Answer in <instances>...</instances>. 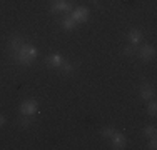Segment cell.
Returning <instances> with one entry per match:
<instances>
[{"label":"cell","instance_id":"cell-4","mask_svg":"<svg viewBox=\"0 0 157 150\" xmlns=\"http://www.w3.org/2000/svg\"><path fill=\"white\" fill-rule=\"evenodd\" d=\"M72 2L70 0H52V5H50V10L52 12H60V13H69L72 12Z\"/></svg>","mask_w":157,"mask_h":150},{"label":"cell","instance_id":"cell-16","mask_svg":"<svg viewBox=\"0 0 157 150\" xmlns=\"http://www.w3.org/2000/svg\"><path fill=\"white\" fill-rule=\"evenodd\" d=\"M124 54L127 55V57L134 55V54H136V45H127V47L124 48Z\"/></svg>","mask_w":157,"mask_h":150},{"label":"cell","instance_id":"cell-13","mask_svg":"<svg viewBox=\"0 0 157 150\" xmlns=\"http://www.w3.org/2000/svg\"><path fill=\"white\" fill-rule=\"evenodd\" d=\"M147 114L151 115V117H155V115H157V103L154 102V100H151V102H149V105H147Z\"/></svg>","mask_w":157,"mask_h":150},{"label":"cell","instance_id":"cell-17","mask_svg":"<svg viewBox=\"0 0 157 150\" xmlns=\"http://www.w3.org/2000/svg\"><path fill=\"white\" fill-rule=\"evenodd\" d=\"M20 123H22V127H29L30 125V117H29V115H22Z\"/></svg>","mask_w":157,"mask_h":150},{"label":"cell","instance_id":"cell-7","mask_svg":"<svg viewBox=\"0 0 157 150\" xmlns=\"http://www.w3.org/2000/svg\"><path fill=\"white\" fill-rule=\"evenodd\" d=\"M154 95H155V90L154 87H152L151 84H142L140 85V99L144 100V102H149V100H152L154 99Z\"/></svg>","mask_w":157,"mask_h":150},{"label":"cell","instance_id":"cell-6","mask_svg":"<svg viewBox=\"0 0 157 150\" xmlns=\"http://www.w3.org/2000/svg\"><path fill=\"white\" fill-rule=\"evenodd\" d=\"M139 57H140L142 62H151V60L155 57V48H154V45H151V43L142 45V47L139 48Z\"/></svg>","mask_w":157,"mask_h":150},{"label":"cell","instance_id":"cell-19","mask_svg":"<svg viewBox=\"0 0 157 150\" xmlns=\"http://www.w3.org/2000/svg\"><path fill=\"white\" fill-rule=\"evenodd\" d=\"M3 123H5V117H3V115H2V114H0V127H2V125H3Z\"/></svg>","mask_w":157,"mask_h":150},{"label":"cell","instance_id":"cell-11","mask_svg":"<svg viewBox=\"0 0 157 150\" xmlns=\"http://www.w3.org/2000/svg\"><path fill=\"white\" fill-rule=\"evenodd\" d=\"M75 20H74L72 17H63L62 18V27L65 28V30H74L75 28Z\"/></svg>","mask_w":157,"mask_h":150},{"label":"cell","instance_id":"cell-10","mask_svg":"<svg viewBox=\"0 0 157 150\" xmlns=\"http://www.w3.org/2000/svg\"><path fill=\"white\" fill-rule=\"evenodd\" d=\"M24 43H25V42H24V39H22V37L13 35L12 39L9 40V48H10V50H13V52H15V50H18V48H20Z\"/></svg>","mask_w":157,"mask_h":150},{"label":"cell","instance_id":"cell-5","mask_svg":"<svg viewBox=\"0 0 157 150\" xmlns=\"http://www.w3.org/2000/svg\"><path fill=\"white\" fill-rule=\"evenodd\" d=\"M110 144H112V148H115V150L125 148V145H127L125 135L122 132H119V130H115V132L110 135Z\"/></svg>","mask_w":157,"mask_h":150},{"label":"cell","instance_id":"cell-9","mask_svg":"<svg viewBox=\"0 0 157 150\" xmlns=\"http://www.w3.org/2000/svg\"><path fill=\"white\" fill-rule=\"evenodd\" d=\"M45 63H47L48 67H57V69H59V67L63 63V57H62L60 54H50L45 58Z\"/></svg>","mask_w":157,"mask_h":150},{"label":"cell","instance_id":"cell-3","mask_svg":"<svg viewBox=\"0 0 157 150\" xmlns=\"http://www.w3.org/2000/svg\"><path fill=\"white\" fill-rule=\"evenodd\" d=\"M18 110H20L22 115H29V117H30V115L37 114V110H39V102H37L35 99H27L20 103Z\"/></svg>","mask_w":157,"mask_h":150},{"label":"cell","instance_id":"cell-18","mask_svg":"<svg viewBox=\"0 0 157 150\" xmlns=\"http://www.w3.org/2000/svg\"><path fill=\"white\" fill-rule=\"evenodd\" d=\"M149 148H151V150H155V148H157V138H155V135H154V137H151V142H149Z\"/></svg>","mask_w":157,"mask_h":150},{"label":"cell","instance_id":"cell-14","mask_svg":"<svg viewBox=\"0 0 157 150\" xmlns=\"http://www.w3.org/2000/svg\"><path fill=\"white\" fill-rule=\"evenodd\" d=\"M59 69H60L63 73H72L74 72V65H70V63H67V62H63Z\"/></svg>","mask_w":157,"mask_h":150},{"label":"cell","instance_id":"cell-12","mask_svg":"<svg viewBox=\"0 0 157 150\" xmlns=\"http://www.w3.org/2000/svg\"><path fill=\"white\" fill-rule=\"evenodd\" d=\"M157 133V129H155V125H147L144 129V137H154V135Z\"/></svg>","mask_w":157,"mask_h":150},{"label":"cell","instance_id":"cell-8","mask_svg":"<svg viewBox=\"0 0 157 150\" xmlns=\"http://www.w3.org/2000/svg\"><path fill=\"white\" fill-rule=\"evenodd\" d=\"M142 37H144V33H142L140 28H132L129 32V35H127V39H129V43L130 45H139Z\"/></svg>","mask_w":157,"mask_h":150},{"label":"cell","instance_id":"cell-15","mask_svg":"<svg viewBox=\"0 0 157 150\" xmlns=\"http://www.w3.org/2000/svg\"><path fill=\"white\" fill-rule=\"evenodd\" d=\"M114 132H115L114 127H104V129H102V137L104 138H110V135Z\"/></svg>","mask_w":157,"mask_h":150},{"label":"cell","instance_id":"cell-1","mask_svg":"<svg viewBox=\"0 0 157 150\" xmlns=\"http://www.w3.org/2000/svg\"><path fill=\"white\" fill-rule=\"evenodd\" d=\"M13 57H15L17 63L29 67L37 60V57H39V50H37V47L32 45V43H24L18 50L13 52Z\"/></svg>","mask_w":157,"mask_h":150},{"label":"cell","instance_id":"cell-2","mask_svg":"<svg viewBox=\"0 0 157 150\" xmlns=\"http://www.w3.org/2000/svg\"><path fill=\"white\" fill-rule=\"evenodd\" d=\"M70 17L75 20V24H84V22H87L89 17H90V10H89L85 5H78V7H75V9H72Z\"/></svg>","mask_w":157,"mask_h":150}]
</instances>
